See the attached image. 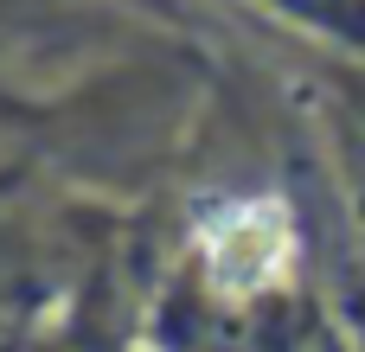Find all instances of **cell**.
Returning a JSON list of instances; mask_svg holds the SVG:
<instances>
[{"mask_svg": "<svg viewBox=\"0 0 365 352\" xmlns=\"http://www.w3.org/2000/svg\"><path fill=\"white\" fill-rule=\"evenodd\" d=\"M205 250H212L218 289L250 295V289H263V282L282 269V257H289V224H282L276 205H244V212H225V218L212 224Z\"/></svg>", "mask_w": 365, "mask_h": 352, "instance_id": "1", "label": "cell"}]
</instances>
